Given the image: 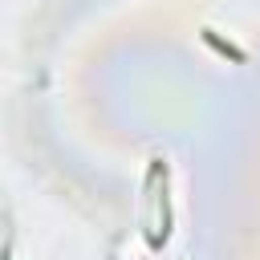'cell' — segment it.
<instances>
[{
  "mask_svg": "<svg viewBox=\"0 0 260 260\" xmlns=\"http://www.w3.org/2000/svg\"><path fill=\"white\" fill-rule=\"evenodd\" d=\"M203 41H207V45H211L215 53H223V57H232V61H244V53H240V49H236L232 41H223V37H215L211 28H203Z\"/></svg>",
  "mask_w": 260,
  "mask_h": 260,
  "instance_id": "obj_1",
  "label": "cell"
}]
</instances>
